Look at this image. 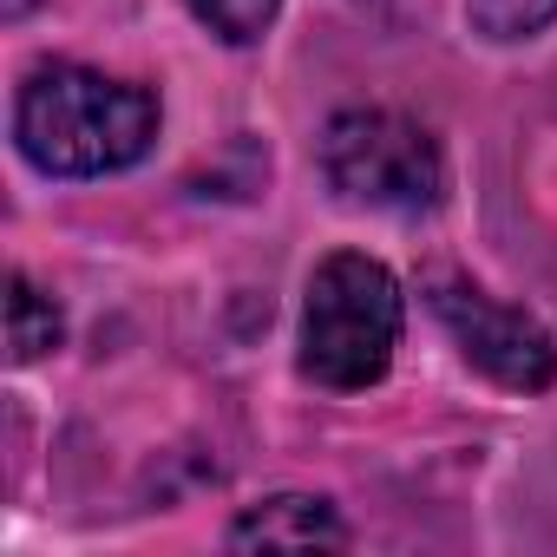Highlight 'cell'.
Here are the masks:
<instances>
[{"label": "cell", "mask_w": 557, "mask_h": 557, "mask_svg": "<svg viewBox=\"0 0 557 557\" xmlns=\"http://www.w3.org/2000/svg\"><path fill=\"white\" fill-rule=\"evenodd\" d=\"M14 138L27 164L47 177H106L151 151L158 138V99L145 86L86 73V66H40L21 86Z\"/></svg>", "instance_id": "1"}, {"label": "cell", "mask_w": 557, "mask_h": 557, "mask_svg": "<svg viewBox=\"0 0 557 557\" xmlns=\"http://www.w3.org/2000/svg\"><path fill=\"white\" fill-rule=\"evenodd\" d=\"M426 302H433V315L446 322V335L459 342V355H466L479 374H492L498 387H511V394H544V387L557 381V342H550L524 309L485 296L479 283H466V275H453V269H433V275H426Z\"/></svg>", "instance_id": "4"}, {"label": "cell", "mask_w": 557, "mask_h": 557, "mask_svg": "<svg viewBox=\"0 0 557 557\" xmlns=\"http://www.w3.org/2000/svg\"><path fill=\"white\" fill-rule=\"evenodd\" d=\"M47 348H60V309H53V296H40L27 283V275H14L8 283V361L27 368Z\"/></svg>", "instance_id": "6"}, {"label": "cell", "mask_w": 557, "mask_h": 557, "mask_svg": "<svg viewBox=\"0 0 557 557\" xmlns=\"http://www.w3.org/2000/svg\"><path fill=\"white\" fill-rule=\"evenodd\" d=\"M275 8H283V0H190V14H197L216 40H230V47L262 40L269 21H275Z\"/></svg>", "instance_id": "7"}, {"label": "cell", "mask_w": 557, "mask_h": 557, "mask_svg": "<svg viewBox=\"0 0 557 557\" xmlns=\"http://www.w3.org/2000/svg\"><path fill=\"white\" fill-rule=\"evenodd\" d=\"M322 171H329V184L348 203L387 210V216H420L446 190L440 145L413 119L381 112V106L329 119V132H322Z\"/></svg>", "instance_id": "3"}, {"label": "cell", "mask_w": 557, "mask_h": 557, "mask_svg": "<svg viewBox=\"0 0 557 557\" xmlns=\"http://www.w3.org/2000/svg\"><path fill=\"white\" fill-rule=\"evenodd\" d=\"M400 348V283L361 249L329 256L302 302V374L335 394H361L394 368Z\"/></svg>", "instance_id": "2"}, {"label": "cell", "mask_w": 557, "mask_h": 557, "mask_svg": "<svg viewBox=\"0 0 557 557\" xmlns=\"http://www.w3.org/2000/svg\"><path fill=\"white\" fill-rule=\"evenodd\" d=\"M466 14L485 40H524L557 21V0H466Z\"/></svg>", "instance_id": "8"}, {"label": "cell", "mask_w": 557, "mask_h": 557, "mask_svg": "<svg viewBox=\"0 0 557 557\" xmlns=\"http://www.w3.org/2000/svg\"><path fill=\"white\" fill-rule=\"evenodd\" d=\"M230 544H236V550H315V544H342V518H335L329 498L283 492V498L249 505V511L230 524Z\"/></svg>", "instance_id": "5"}]
</instances>
